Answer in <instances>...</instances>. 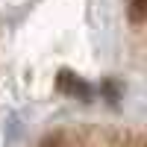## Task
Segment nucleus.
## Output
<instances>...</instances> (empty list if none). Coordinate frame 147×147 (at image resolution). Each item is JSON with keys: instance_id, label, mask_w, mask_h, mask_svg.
I'll return each mask as SVG.
<instances>
[{"instance_id": "nucleus-1", "label": "nucleus", "mask_w": 147, "mask_h": 147, "mask_svg": "<svg viewBox=\"0 0 147 147\" xmlns=\"http://www.w3.org/2000/svg\"><path fill=\"white\" fill-rule=\"evenodd\" d=\"M59 88L62 91H71V94H82V97H88V88L74 77V74H68V71H62L59 74Z\"/></svg>"}, {"instance_id": "nucleus-2", "label": "nucleus", "mask_w": 147, "mask_h": 147, "mask_svg": "<svg viewBox=\"0 0 147 147\" xmlns=\"http://www.w3.org/2000/svg\"><path fill=\"white\" fill-rule=\"evenodd\" d=\"M144 15H147V0H129V21L144 24Z\"/></svg>"}]
</instances>
